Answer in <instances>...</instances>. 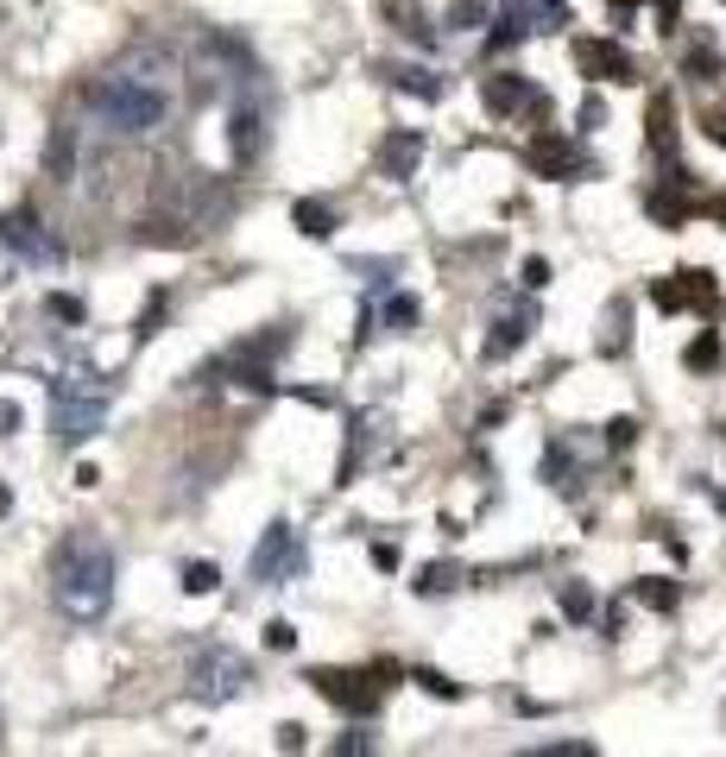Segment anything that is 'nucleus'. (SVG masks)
Listing matches in <instances>:
<instances>
[{
  "label": "nucleus",
  "instance_id": "obj_1",
  "mask_svg": "<svg viewBox=\"0 0 726 757\" xmlns=\"http://www.w3.org/2000/svg\"><path fill=\"white\" fill-rule=\"evenodd\" d=\"M177 108V63L152 44H139L115 70L89 82V114L108 139H152Z\"/></svg>",
  "mask_w": 726,
  "mask_h": 757
},
{
  "label": "nucleus",
  "instance_id": "obj_2",
  "mask_svg": "<svg viewBox=\"0 0 726 757\" xmlns=\"http://www.w3.org/2000/svg\"><path fill=\"white\" fill-rule=\"evenodd\" d=\"M51 594H58L63 619L96 625L115 606V549L96 530H70L51 556Z\"/></svg>",
  "mask_w": 726,
  "mask_h": 757
},
{
  "label": "nucleus",
  "instance_id": "obj_3",
  "mask_svg": "<svg viewBox=\"0 0 726 757\" xmlns=\"http://www.w3.org/2000/svg\"><path fill=\"white\" fill-rule=\"evenodd\" d=\"M266 139H272V82H266V70H240V77H228V152H235V165H253L259 152H266Z\"/></svg>",
  "mask_w": 726,
  "mask_h": 757
},
{
  "label": "nucleus",
  "instance_id": "obj_4",
  "mask_svg": "<svg viewBox=\"0 0 726 757\" xmlns=\"http://www.w3.org/2000/svg\"><path fill=\"white\" fill-rule=\"evenodd\" d=\"M108 398H115V386L96 372H58L51 379V429L63 442H89L108 417Z\"/></svg>",
  "mask_w": 726,
  "mask_h": 757
},
{
  "label": "nucleus",
  "instance_id": "obj_5",
  "mask_svg": "<svg viewBox=\"0 0 726 757\" xmlns=\"http://www.w3.org/2000/svg\"><path fill=\"white\" fill-rule=\"evenodd\" d=\"M190 695L209 700V707H221V700H235L253 688V663L240 657V650H228V644H202L197 657H190Z\"/></svg>",
  "mask_w": 726,
  "mask_h": 757
},
{
  "label": "nucleus",
  "instance_id": "obj_6",
  "mask_svg": "<svg viewBox=\"0 0 726 757\" xmlns=\"http://www.w3.org/2000/svg\"><path fill=\"white\" fill-rule=\"evenodd\" d=\"M310 688L322 700H335L341 714H354V719H367L379 707V695H386V681L360 676V669H310Z\"/></svg>",
  "mask_w": 726,
  "mask_h": 757
},
{
  "label": "nucleus",
  "instance_id": "obj_7",
  "mask_svg": "<svg viewBox=\"0 0 726 757\" xmlns=\"http://www.w3.org/2000/svg\"><path fill=\"white\" fill-rule=\"evenodd\" d=\"M0 240L20 252L26 266H58L63 259V247L51 240V228L39 221V209H7L0 215Z\"/></svg>",
  "mask_w": 726,
  "mask_h": 757
},
{
  "label": "nucleus",
  "instance_id": "obj_8",
  "mask_svg": "<svg viewBox=\"0 0 726 757\" xmlns=\"http://www.w3.org/2000/svg\"><path fill=\"white\" fill-rule=\"evenodd\" d=\"M499 39L493 44H511V39H530V32H563L569 26V7L563 0H499Z\"/></svg>",
  "mask_w": 726,
  "mask_h": 757
},
{
  "label": "nucleus",
  "instance_id": "obj_9",
  "mask_svg": "<svg viewBox=\"0 0 726 757\" xmlns=\"http://www.w3.org/2000/svg\"><path fill=\"white\" fill-rule=\"evenodd\" d=\"M480 101H487L493 114H550L544 89H530V77H518V70H493V77H480Z\"/></svg>",
  "mask_w": 726,
  "mask_h": 757
},
{
  "label": "nucleus",
  "instance_id": "obj_10",
  "mask_svg": "<svg viewBox=\"0 0 726 757\" xmlns=\"http://www.w3.org/2000/svg\"><path fill=\"white\" fill-rule=\"evenodd\" d=\"M285 575H304V544L291 525H272L253 549V581H285Z\"/></svg>",
  "mask_w": 726,
  "mask_h": 757
},
{
  "label": "nucleus",
  "instance_id": "obj_11",
  "mask_svg": "<svg viewBox=\"0 0 726 757\" xmlns=\"http://www.w3.org/2000/svg\"><path fill=\"white\" fill-rule=\"evenodd\" d=\"M530 171H537V177H556V183H575V177H594V158L575 152L569 139L544 133V139H530Z\"/></svg>",
  "mask_w": 726,
  "mask_h": 757
},
{
  "label": "nucleus",
  "instance_id": "obj_12",
  "mask_svg": "<svg viewBox=\"0 0 726 757\" xmlns=\"http://www.w3.org/2000/svg\"><path fill=\"white\" fill-rule=\"evenodd\" d=\"M530 329H537V303H511V310H499V322H493V335H487V360H511V353L530 341Z\"/></svg>",
  "mask_w": 726,
  "mask_h": 757
},
{
  "label": "nucleus",
  "instance_id": "obj_13",
  "mask_svg": "<svg viewBox=\"0 0 726 757\" xmlns=\"http://www.w3.org/2000/svg\"><path fill=\"white\" fill-rule=\"evenodd\" d=\"M417 165H424V133H386V146H379V177L386 183H411Z\"/></svg>",
  "mask_w": 726,
  "mask_h": 757
},
{
  "label": "nucleus",
  "instance_id": "obj_14",
  "mask_svg": "<svg viewBox=\"0 0 726 757\" xmlns=\"http://www.w3.org/2000/svg\"><path fill=\"white\" fill-rule=\"evenodd\" d=\"M575 63H581L588 77H600V82H638L631 58L619 51V44H607V39H581V44H575Z\"/></svg>",
  "mask_w": 726,
  "mask_h": 757
},
{
  "label": "nucleus",
  "instance_id": "obj_15",
  "mask_svg": "<svg viewBox=\"0 0 726 757\" xmlns=\"http://www.w3.org/2000/svg\"><path fill=\"white\" fill-rule=\"evenodd\" d=\"M720 44H714V32L707 26H695L688 32V51H683V77H695V82H720Z\"/></svg>",
  "mask_w": 726,
  "mask_h": 757
},
{
  "label": "nucleus",
  "instance_id": "obj_16",
  "mask_svg": "<svg viewBox=\"0 0 726 757\" xmlns=\"http://www.w3.org/2000/svg\"><path fill=\"white\" fill-rule=\"evenodd\" d=\"M386 82L405 89V96H417V101H442V89H449V82L436 77V70H424V63H386Z\"/></svg>",
  "mask_w": 726,
  "mask_h": 757
},
{
  "label": "nucleus",
  "instance_id": "obj_17",
  "mask_svg": "<svg viewBox=\"0 0 726 757\" xmlns=\"http://www.w3.org/2000/svg\"><path fill=\"white\" fill-rule=\"evenodd\" d=\"M291 215H297V228L310 233V240H329V233L341 228V215H335L329 202H322V196H304V202H297Z\"/></svg>",
  "mask_w": 726,
  "mask_h": 757
},
{
  "label": "nucleus",
  "instance_id": "obj_18",
  "mask_svg": "<svg viewBox=\"0 0 726 757\" xmlns=\"http://www.w3.org/2000/svg\"><path fill=\"white\" fill-rule=\"evenodd\" d=\"M44 171L58 177H77V127H58V133H51V152H44Z\"/></svg>",
  "mask_w": 726,
  "mask_h": 757
},
{
  "label": "nucleus",
  "instance_id": "obj_19",
  "mask_svg": "<svg viewBox=\"0 0 726 757\" xmlns=\"http://www.w3.org/2000/svg\"><path fill=\"white\" fill-rule=\"evenodd\" d=\"M631 600L650 606V612H676V600H683V587L676 581H638L631 587Z\"/></svg>",
  "mask_w": 726,
  "mask_h": 757
},
{
  "label": "nucleus",
  "instance_id": "obj_20",
  "mask_svg": "<svg viewBox=\"0 0 726 757\" xmlns=\"http://www.w3.org/2000/svg\"><path fill=\"white\" fill-rule=\"evenodd\" d=\"M139 240H146V247H190L197 233H190V221H146Z\"/></svg>",
  "mask_w": 726,
  "mask_h": 757
},
{
  "label": "nucleus",
  "instance_id": "obj_21",
  "mask_svg": "<svg viewBox=\"0 0 726 757\" xmlns=\"http://www.w3.org/2000/svg\"><path fill=\"white\" fill-rule=\"evenodd\" d=\"M374 316H379L392 335H411V329H417V297L398 291V297H386V310H374Z\"/></svg>",
  "mask_w": 726,
  "mask_h": 757
},
{
  "label": "nucleus",
  "instance_id": "obj_22",
  "mask_svg": "<svg viewBox=\"0 0 726 757\" xmlns=\"http://www.w3.org/2000/svg\"><path fill=\"white\" fill-rule=\"evenodd\" d=\"M650 146H657V152H669V146H676V108H669V96L650 101Z\"/></svg>",
  "mask_w": 726,
  "mask_h": 757
},
{
  "label": "nucleus",
  "instance_id": "obj_23",
  "mask_svg": "<svg viewBox=\"0 0 726 757\" xmlns=\"http://www.w3.org/2000/svg\"><path fill=\"white\" fill-rule=\"evenodd\" d=\"M455 587H461V568L455 562H430L417 575V594H455Z\"/></svg>",
  "mask_w": 726,
  "mask_h": 757
},
{
  "label": "nucleus",
  "instance_id": "obj_24",
  "mask_svg": "<svg viewBox=\"0 0 726 757\" xmlns=\"http://www.w3.org/2000/svg\"><path fill=\"white\" fill-rule=\"evenodd\" d=\"M569 442H550V448H544V480H550V486H569Z\"/></svg>",
  "mask_w": 726,
  "mask_h": 757
},
{
  "label": "nucleus",
  "instance_id": "obj_25",
  "mask_svg": "<svg viewBox=\"0 0 726 757\" xmlns=\"http://www.w3.org/2000/svg\"><path fill=\"white\" fill-rule=\"evenodd\" d=\"M563 612H569L575 625H588V619H594V594H588L581 581H569V587H563Z\"/></svg>",
  "mask_w": 726,
  "mask_h": 757
},
{
  "label": "nucleus",
  "instance_id": "obj_26",
  "mask_svg": "<svg viewBox=\"0 0 726 757\" xmlns=\"http://www.w3.org/2000/svg\"><path fill=\"white\" fill-rule=\"evenodd\" d=\"M335 751H341V757H367V751H379L374 726H354V733H341V738H335Z\"/></svg>",
  "mask_w": 726,
  "mask_h": 757
},
{
  "label": "nucleus",
  "instance_id": "obj_27",
  "mask_svg": "<svg viewBox=\"0 0 726 757\" xmlns=\"http://www.w3.org/2000/svg\"><path fill=\"white\" fill-rule=\"evenodd\" d=\"M216 581H221L216 562H190V568H183V594H216Z\"/></svg>",
  "mask_w": 726,
  "mask_h": 757
},
{
  "label": "nucleus",
  "instance_id": "obj_28",
  "mask_svg": "<svg viewBox=\"0 0 726 757\" xmlns=\"http://www.w3.org/2000/svg\"><path fill=\"white\" fill-rule=\"evenodd\" d=\"M417 688H424V695H442V700H461V681H449L442 676V669H417Z\"/></svg>",
  "mask_w": 726,
  "mask_h": 757
},
{
  "label": "nucleus",
  "instance_id": "obj_29",
  "mask_svg": "<svg viewBox=\"0 0 726 757\" xmlns=\"http://www.w3.org/2000/svg\"><path fill=\"white\" fill-rule=\"evenodd\" d=\"M165 310H171V303H165V291H158L152 303H146V316H139V329H133L139 341H152V335H158V322H165Z\"/></svg>",
  "mask_w": 726,
  "mask_h": 757
},
{
  "label": "nucleus",
  "instance_id": "obj_30",
  "mask_svg": "<svg viewBox=\"0 0 726 757\" xmlns=\"http://www.w3.org/2000/svg\"><path fill=\"white\" fill-rule=\"evenodd\" d=\"M266 650H297V625L272 619V625H266Z\"/></svg>",
  "mask_w": 726,
  "mask_h": 757
},
{
  "label": "nucleus",
  "instance_id": "obj_31",
  "mask_svg": "<svg viewBox=\"0 0 726 757\" xmlns=\"http://www.w3.org/2000/svg\"><path fill=\"white\" fill-rule=\"evenodd\" d=\"M607 442H613V448H631V442H638V417H613V424H607Z\"/></svg>",
  "mask_w": 726,
  "mask_h": 757
},
{
  "label": "nucleus",
  "instance_id": "obj_32",
  "mask_svg": "<svg viewBox=\"0 0 726 757\" xmlns=\"http://www.w3.org/2000/svg\"><path fill=\"white\" fill-rule=\"evenodd\" d=\"M714 360H720V341H714V335H702V341L688 348V367H714Z\"/></svg>",
  "mask_w": 726,
  "mask_h": 757
},
{
  "label": "nucleus",
  "instance_id": "obj_33",
  "mask_svg": "<svg viewBox=\"0 0 726 757\" xmlns=\"http://www.w3.org/2000/svg\"><path fill=\"white\" fill-rule=\"evenodd\" d=\"M44 310H51V316H58V322H82V303H77V297H51V303H44Z\"/></svg>",
  "mask_w": 726,
  "mask_h": 757
},
{
  "label": "nucleus",
  "instance_id": "obj_34",
  "mask_svg": "<svg viewBox=\"0 0 726 757\" xmlns=\"http://www.w3.org/2000/svg\"><path fill=\"white\" fill-rule=\"evenodd\" d=\"M525 291H544V285H550V266H544V259H525Z\"/></svg>",
  "mask_w": 726,
  "mask_h": 757
},
{
  "label": "nucleus",
  "instance_id": "obj_35",
  "mask_svg": "<svg viewBox=\"0 0 726 757\" xmlns=\"http://www.w3.org/2000/svg\"><path fill=\"white\" fill-rule=\"evenodd\" d=\"M544 757H594V745H581V738H569V745H537Z\"/></svg>",
  "mask_w": 726,
  "mask_h": 757
},
{
  "label": "nucleus",
  "instance_id": "obj_36",
  "mask_svg": "<svg viewBox=\"0 0 726 757\" xmlns=\"http://www.w3.org/2000/svg\"><path fill=\"white\" fill-rule=\"evenodd\" d=\"M607 120V101L600 96H581V127H600Z\"/></svg>",
  "mask_w": 726,
  "mask_h": 757
},
{
  "label": "nucleus",
  "instance_id": "obj_37",
  "mask_svg": "<svg viewBox=\"0 0 726 757\" xmlns=\"http://www.w3.org/2000/svg\"><path fill=\"white\" fill-rule=\"evenodd\" d=\"M278 751H304V726H278Z\"/></svg>",
  "mask_w": 726,
  "mask_h": 757
},
{
  "label": "nucleus",
  "instance_id": "obj_38",
  "mask_svg": "<svg viewBox=\"0 0 726 757\" xmlns=\"http://www.w3.org/2000/svg\"><path fill=\"white\" fill-rule=\"evenodd\" d=\"M374 568H386V575H392V568H398V544H374Z\"/></svg>",
  "mask_w": 726,
  "mask_h": 757
},
{
  "label": "nucleus",
  "instance_id": "obj_39",
  "mask_svg": "<svg viewBox=\"0 0 726 757\" xmlns=\"http://www.w3.org/2000/svg\"><path fill=\"white\" fill-rule=\"evenodd\" d=\"M13 429H20V405H7V398H0V436H13Z\"/></svg>",
  "mask_w": 726,
  "mask_h": 757
},
{
  "label": "nucleus",
  "instance_id": "obj_40",
  "mask_svg": "<svg viewBox=\"0 0 726 757\" xmlns=\"http://www.w3.org/2000/svg\"><path fill=\"white\" fill-rule=\"evenodd\" d=\"M7 511H13V492H7V486H0V518H7Z\"/></svg>",
  "mask_w": 726,
  "mask_h": 757
}]
</instances>
